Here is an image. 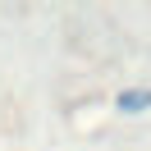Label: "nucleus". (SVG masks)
<instances>
[{"label": "nucleus", "mask_w": 151, "mask_h": 151, "mask_svg": "<svg viewBox=\"0 0 151 151\" xmlns=\"http://www.w3.org/2000/svg\"><path fill=\"white\" fill-rule=\"evenodd\" d=\"M147 105H151V92H147V87H142V92H124V96H119V110H147Z\"/></svg>", "instance_id": "obj_1"}]
</instances>
